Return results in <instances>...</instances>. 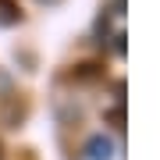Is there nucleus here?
Returning <instances> with one entry per match:
<instances>
[{"instance_id":"obj_3","label":"nucleus","mask_w":160,"mask_h":160,"mask_svg":"<svg viewBox=\"0 0 160 160\" xmlns=\"http://www.w3.org/2000/svg\"><path fill=\"white\" fill-rule=\"evenodd\" d=\"M0 160H4V157H0Z\"/></svg>"},{"instance_id":"obj_1","label":"nucleus","mask_w":160,"mask_h":160,"mask_svg":"<svg viewBox=\"0 0 160 160\" xmlns=\"http://www.w3.org/2000/svg\"><path fill=\"white\" fill-rule=\"evenodd\" d=\"M86 153H89V160H110L114 157V142H110L107 135H92L89 146H86Z\"/></svg>"},{"instance_id":"obj_2","label":"nucleus","mask_w":160,"mask_h":160,"mask_svg":"<svg viewBox=\"0 0 160 160\" xmlns=\"http://www.w3.org/2000/svg\"><path fill=\"white\" fill-rule=\"evenodd\" d=\"M18 22V4L14 0H0V25H14Z\"/></svg>"}]
</instances>
